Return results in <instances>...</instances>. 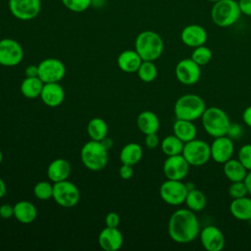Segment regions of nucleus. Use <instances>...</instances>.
I'll use <instances>...</instances> for the list:
<instances>
[{"label": "nucleus", "mask_w": 251, "mask_h": 251, "mask_svg": "<svg viewBox=\"0 0 251 251\" xmlns=\"http://www.w3.org/2000/svg\"><path fill=\"white\" fill-rule=\"evenodd\" d=\"M200 232V224L195 212L188 208L175 211L168 223L169 236L177 243H189Z\"/></svg>", "instance_id": "obj_1"}, {"label": "nucleus", "mask_w": 251, "mask_h": 251, "mask_svg": "<svg viewBox=\"0 0 251 251\" xmlns=\"http://www.w3.org/2000/svg\"><path fill=\"white\" fill-rule=\"evenodd\" d=\"M134 47L143 61L154 62L163 53L164 41L156 31L144 30L136 36Z\"/></svg>", "instance_id": "obj_2"}, {"label": "nucleus", "mask_w": 251, "mask_h": 251, "mask_svg": "<svg viewBox=\"0 0 251 251\" xmlns=\"http://www.w3.org/2000/svg\"><path fill=\"white\" fill-rule=\"evenodd\" d=\"M206 108V104L200 96L187 93L181 95L176 101L174 112L176 119L193 122L202 117Z\"/></svg>", "instance_id": "obj_3"}, {"label": "nucleus", "mask_w": 251, "mask_h": 251, "mask_svg": "<svg viewBox=\"0 0 251 251\" xmlns=\"http://www.w3.org/2000/svg\"><path fill=\"white\" fill-rule=\"evenodd\" d=\"M201 121L205 131L214 138L226 135L231 125L227 114L219 107L206 108Z\"/></svg>", "instance_id": "obj_4"}, {"label": "nucleus", "mask_w": 251, "mask_h": 251, "mask_svg": "<svg viewBox=\"0 0 251 251\" xmlns=\"http://www.w3.org/2000/svg\"><path fill=\"white\" fill-rule=\"evenodd\" d=\"M240 15L241 11L235 0H219L211 9L212 21L220 27H228L234 25Z\"/></svg>", "instance_id": "obj_5"}, {"label": "nucleus", "mask_w": 251, "mask_h": 251, "mask_svg": "<svg viewBox=\"0 0 251 251\" xmlns=\"http://www.w3.org/2000/svg\"><path fill=\"white\" fill-rule=\"evenodd\" d=\"M80 160L88 170L100 171L108 163V150L101 141L91 139L81 147Z\"/></svg>", "instance_id": "obj_6"}, {"label": "nucleus", "mask_w": 251, "mask_h": 251, "mask_svg": "<svg viewBox=\"0 0 251 251\" xmlns=\"http://www.w3.org/2000/svg\"><path fill=\"white\" fill-rule=\"evenodd\" d=\"M181 154L190 166L200 167L211 159V148L206 141L194 138L184 143Z\"/></svg>", "instance_id": "obj_7"}, {"label": "nucleus", "mask_w": 251, "mask_h": 251, "mask_svg": "<svg viewBox=\"0 0 251 251\" xmlns=\"http://www.w3.org/2000/svg\"><path fill=\"white\" fill-rule=\"evenodd\" d=\"M55 202L64 208H72L77 204L80 193L77 186L65 179L53 183V197Z\"/></svg>", "instance_id": "obj_8"}, {"label": "nucleus", "mask_w": 251, "mask_h": 251, "mask_svg": "<svg viewBox=\"0 0 251 251\" xmlns=\"http://www.w3.org/2000/svg\"><path fill=\"white\" fill-rule=\"evenodd\" d=\"M187 192V184L183 183L181 180L168 178L161 184L159 189L162 200L171 206H178L184 203Z\"/></svg>", "instance_id": "obj_9"}, {"label": "nucleus", "mask_w": 251, "mask_h": 251, "mask_svg": "<svg viewBox=\"0 0 251 251\" xmlns=\"http://www.w3.org/2000/svg\"><path fill=\"white\" fill-rule=\"evenodd\" d=\"M38 77L44 82H59L66 74V67L62 61L56 58H47L38 65Z\"/></svg>", "instance_id": "obj_10"}, {"label": "nucleus", "mask_w": 251, "mask_h": 251, "mask_svg": "<svg viewBox=\"0 0 251 251\" xmlns=\"http://www.w3.org/2000/svg\"><path fill=\"white\" fill-rule=\"evenodd\" d=\"M24 58L22 45L15 39L3 38L0 40V65L4 67H15Z\"/></svg>", "instance_id": "obj_11"}, {"label": "nucleus", "mask_w": 251, "mask_h": 251, "mask_svg": "<svg viewBox=\"0 0 251 251\" xmlns=\"http://www.w3.org/2000/svg\"><path fill=\"white\" fill-rule=\"evenodd\" d=\"M8 7L16 19L30 21L40 13L41 0H9Z\"/></svg>", "instance_id": "obj_12"}, {"label": "nucleus", "mask_w": 251, "mask_h": 251, "mask_svg": "<svg viewBox=\"0 0 251 251\" xmlns=\"http://www.w3.org/2000/svg\"><path fill=\"white\" fill-rule=\"evenodd\" d=\"M189 167L182 154L168 156L163 164V173L168 179L182 180L188 175Z\"/></svg>", "instance_id": "obj_13"}, {"label": "nucleus", "mask_w": 251, "mask_h": 251, "mask_svg": "<svg viewBox=\"0 0 251 251\" xmlns=\"http://www.w3.org/2000/svg\"><path fill=\"white\" fill-rule=\"evenodd\" d=\"M176 79L186 85L196 83L201 76V69L191 58L180 60L176 66Z\"/></svg>", "instance_id": "obj_14"}, {"label": "nucleus", "mask_w": 251, "mask_h": 251, "mask_svg": "<svg viewBox=\"0 0 251 251\" xmlns=\"http://www.w3.org/2000/svg\"><path fill=\"white\" fill-rule=\"evenodd\" d=\"M210 148L211 158L219 164H224L231 159L234 152L233 140L227 135L215 137Z\"/></svg>", "instance_id": "obj_15"}, {"label": "nucleus", "mask_w": 251, "mask_h": 251, "mask_svg": "<svg viewBox=\"0 0 251 251\" xmlns=\"http://www.w3.org/2000/svg\"><path fill=\"white\" fill-rule=\"evenodd\" d=\"M199 237L202 246L207 251H221L225 247V235L216 226H205L200 230Z\"/></svg>", "instance_id": "obj_16"}, {"label": "nucleus", "mask_w": 251, "mask_h": 251, "mask_svg": "<svg viewBox=\"0 0 251 251\" xmlns=\"http://www.w3.org/2000/svg\"><path fill=\"white\" fill-rule=\"evenodd\" d=\"M207 38L208 34L206 29L196 24H191L184 26L180 32V39L182 43L192 48L204 45Z\"/></svg>", "instance_id": "obj_17"}, {"label": "nucleus", "mask_w": 251, "mask_h": 251, "mask_svg": "<svg viewBox=\"0 0 251 251\" xmlns=\"http://www.w3.org/2000/svg\"><path fill=\"white\" fill-rule=\"evenodd\" d=\"M124 242L122 232L118 227H104L98 235V243L100 247L105 251H117Z\"/></svg>", "instance_id": "obj_18"}, {"label": "nucleus", "mask_w": 251, "mask_h": 251, "mask_svg": "<svg viewBox=\"0 0 251 251\" xmlns=\"http://www.w3.org/2000/svg\"><path fill=\"white\" fill-rule=\"evenodd\" d=\"M39 97L46 106L57 107L64 101L65 91L59 82H47L43 84Z\"/></svg>", "instance_id": "obj_19"}, {"label": "nucleus", "mask_w": 251, "mask_h": 251, "mask_svg": "<svg viewBox=\"0 0 251 251\" xmlns=\"http://www.w3.org/2000/svg\"><path fill=\"white\" fill-rule=\"evenodd\" d=\"M70 174L71 165L63 158L55 159L48 165L47 176L53 183L68 179Z\"/></svg>", "instance_id": "obj_20"}, {"label": "nucleus", "mask_w": 251, "mask_h": 251, "mask_svg": "<svg viewBox=\"0 0 251 251\" xmlns=\"http://www.w3.org/2000/svg\"><path fill=\"white\" fill-rule=\"evenodd\" d=\"M142 61L135 50H125L118 56L117 64L123 72L132 74L137 72Z\"/></svg>", "instance_id": "obj_21"}, {"label": "nucleus", "mask_w": 251, "mask_h": 251, "mask_svg": "<svg viewBox=\"0 0 251 251\" xmlns=\"http://www.w3.org/2000/svg\"><path fill=\"white\" fill-rule=\"evenodd\" d=\"M229 211L233 218L239 221H251V196L232 199Z\"/></svg>", "instance_id": "obj_22"}, {"label": "nucleus", "mask_w": 251, "mask_h": 251, "mask_svg": "<svg viewBox=\"0 0 251 251\" xmlns=\"http://www.w3.org/2000/svg\"><path fill=\"white\" fill-rule=\"evenodd\" d=\"M136 125L138 129L144 133H156L160 128V121L158 116L152 111H143L141 112L137 119Z\"/></svg>", "instance_id": "obj_23"}, {"label": "nucleus", "mask_w": 251, "mask_h": 251, "mask_svg": "<svg viewBox=\"0 0 251 251\" xmlns=\"http://www.w3.org/2000/svg\"><path fill=\"white\" fill-rule=\"evenodd\" d=\"M37 216L35 206L26 200H22L14 205V217L22 224L32 223Z\"/></svg>", "instance_id": "obj_24"}, {"label": "nucleus", "mask_w": 251, "mask_h": 251, "mask_svg": "<svg viewBox=\"0 0 251 251\" xmlns=\"http://www.w3.org/2000/svg\"><path fill=\"white\" fill-rule=\"evenodd\" d=\"M174 134L177 136L182 142H188L196 138L197 128L193 122L187 120L176 119L173 126Z\"/></svg>", "instance_id": "obj_25"}, {"label": "nucleus", "mask_w": 251, "mask_h": 251, "mask_svg": "<svg viewBox=\"0 0 251 251\" xmlns=\"http://www.w3.org/2000/svg\"><path fill=\"white\" fill-rule=\"evenodd\" d=\"M223 172L226 177L230 180V182L244 180L248 173L246 168L240 163L238 159L235 160L232 158L224 163Z\"/></svg>", "instance_id": "obj_26"}, {"label": "nucleus", "mask_w": 251, "mask_h": 251, "mask_svg": "<svg viewBox=\"0 0 251 251\" xmlns=\"http://www.w3.org/2000/svg\"><path fill=\"white\" fill-rule=\"evenodd\" d=\"M142 155V147L135 142H130L122 148L120 152V160L123 164L133 166L141 160Z\"/></svg>", "instance_id": "obj_27"}, {"label": "nucleus", "mask_w": 251, "mask_h": 251, "mask_svg": "<svg viewBox=\"0 0 251 251\" xmlns=\"http://www.w3.org/2000/svg\"><path fill=\"white\" fill-rule=\"evenodd\" d=\"M43 84L44 82L38 76H33V77L25 76L20 86L21 92L26 98H29V99L37 98L40 96Z\"/></svg>", "instance_id": "obj_28"}, {"label": "nucleus", "mask_w": 251, "mask_h": 251, "mask_svg": "<svg viewBox=\"0 0 251 251\" xmlns=\"http://www.w3.org/2000/svg\"><path fill=\"white\" fill-rule=\"evenodd\" d=\"M86 131L90 139L101 141L108 133L107 123L102 118H93L88 122Z\"/></svg>", "instance_id": "obj_29"}, {"label": "nucleus", "mask_w": 251, "mask_h": 251, "mask_svg": "<svg viewBox=\"0 0 251 251\" xmlns=\"http://www.w3.org/2000/svg\"><path fill=\"white\" fill-rule=\"evenodd\" d=\"M184 203L186 207L191 211L200 212L205 208L207 199L205 194L201 190L194 187L188 190Z\"/></svg>", "instance_id": "obj_30"}, {"label": "nucleus", "mask_w": 251, "mask_h": 251, "mask_svg": "<svg viewBox=\"0 0 251 251\" xmlns=\"http://www.w3.org/2000/svg\"><path fill=\"white\" fill-rule=\"evenodd\" d=\"M184 146V142H182L177 136L175 134L168 135L163 138L161 141V149L163 153L167 156L178 155L182 153Z\"/></svg>", "instance_id": "obj_31"}, {"label": "nucleus", "mask_w": 251, "mask_h": 251, "mask_svg": "<svg viewBox=\"0 0 251 251\" xmlns=\"http://www.w3.org/2000/svg\"><path fill=\"white\" fill-rule=\"evenodd\" d=\"M136 73L142 81L151 82L156 78L158 71L153 61H142Z\"/></svg>", "instance_id": "obj_32"}, {"label": "nucleus", "mask_w": 251, "mask_h": 251, "mask_svg": "<svg viewBox=\"0 0 251 251\" xmlns=\"http://www.w3.org/2000/svg\"><path fill=\"white\" fill-rule=\"evenodd\" d=\"M212 50L209 47L205 46V44L195 47L191 54V59L200 67L207 65L212 60Z\"/></svg>", "instance_id": "obj_33"}, {"label": "nucleus", "mask_w": 251, "mask_h": 251, "mask_svg": "<svg viewBox=\"0 0 251 251\" xmlns=\"http://www.w3.org/2000/svg\"><path fill=\"white\" fill-rule=\"evenodd\" d=\"M33 193L39 200H48L53 197V184L46 180L39 181L34 185Z\"/></svg>", "instance_id": "obj_34"}, {"label": "nucleus", "mask_w": 251, "mask_h": 251, "mask_svg": "<svg viewBox=\"0 0 251 251\" xmlns=\"http://www.w3.org/2000/svg\"><path fill=\"white\" fill-rule=\"evenodd\" d=\"M61 1L67 9L75 13L84 12L92 4V0H61Z\"/></svg>", "instance_id": "obj_35"}, {"label": "nucleus", "mask_w": 251, "mask_h": 251, "mask_svg": "<svg viewBox=\"0 0 251 251\" xmlns=\"http://www.w3.org/2000/svg\"><path fill=\"white\" fill-rule=\"evenodd\" d=\"M227 192H228V195L232 199L240 198V197L248 195V190H247V187H246V184H245L244 180L231 182L230 185L227 188Z\"/></svg>", "instance_id": "obj_36"}, {"label": "nucleus", "mask_w": 251, "mask_h": 251, "mask_svg": "<svg viewBox=\"0 0 251 251\" xmlns=\"http://www.w3.org/2000/svg\"><path fill=\"white\" fill-rule=\"evenodd\" d=\"M238 160L247 171H251V144L247 143L240 147L238 150Z\"/></svg>", "instance_id": "obj_37"}, {"label": "nucleus", "mask_w": 251, "mask_h": 251, "mask_svg": "<svg viewBox=\"0 0 251 251\" xmlns=\"http://www.w3.org/2000/svg\"><path fill=\"white\" fill-rule=\"evenodd\" d=\"M120 216L115 212H109L105 217V225L109 227H118L120 225Z\"/></svg>", "instance_id": "obj_38"}, {"label": "nucleus", "mask_w": 251, "mask_h": 251, "mask_svg": "<svg viewBox=\"0 0 251 251\" xmlns=\"http://www.w3.org/2000/svg\"><path fill=\"white\" fill-rule=\"evenodd\" d=\"M159 143H160V140L157 135V132L145 134V145L147 148L154 149L159 145Z\"/></svg>", "instance_id": "obj_39"}, {"label": "nucleus", "mask_w": 251, "mask_h": 251, "mask_svg": "<svg viewBox=\"0 0 251 251\" xmlns=\"http://www.w3.org/2000/svg\"><path fill=\"white\" fill-rule=\"evenodd\" d=\"M119 175L123 179H129L133 175L132 166L123 164V166L119 170Z\"/></svg>", "instance_id": "obj_40"}, {"label": "nucleus", "mask_w": 251, "mask_h": 251, "mask_svg": "<svg viewBox=\"0 0 251 251\" xmlns=\"http://www.w3.org/2000/svg\"><path fill=\"white\" fill-rule=\"evenodd\" d=\"M14 216V206L10 204H3L0 206V217L2 219H10Z\"/></svg>", "instance_id": "obj_41"}, {"label": "nucleus", "mask_w": 251, "mask_h": 251, "mask_svg": "<svg viewBox=\"0 0 251 251\" xmlns=\"http://www.w3.org/2000/svg\"><path fill=\"white\" fill-rule=\"evenodd\" d=\"M241 134H242V128H241L240 125H238V124H231L226 135L229 136L231 139H233V138L236 139Z\"/></svg>", "instance_id": "obj_42"}, {"label": "nucleus", "mask_w": 251, "mask_h": 251, "mask_svg": "<svg viewBox=\"0 0 251 251\" xmlns=\"http://www.w3.org/2000/svg\"><path fill=\"white\" fill-rule=\"evenodd\" d=\"M238 5L241 14L251 17V0H239Z\"/></svg>", "instance_id": "obj_43"}, {"label": "nucleus", "mask_w": 251, "mask_h": 251, "mask_svg": "<svg viewBox=\"0 0 251 251\" xmlns=\"http://www.w3.org/2000/svg\"><path fill=\"white\" fill-rule=\"evenodd\" d=\"M242 119H243V122L244 124L251 127V105L246 107L242 113Z\"/></svg>", "instance_id": "obj_44"}, {"label": "nucleus", "mask_w": 251, "mask_h": 251, "mask_svg": "<svg viewBox=\"0 0 251 251\" xmlns=\"http://www.w3.org/2000/svg\"><path fill=\"white\" fill-rule=\"evenodd\" d=\"M25 76H28V77L38 76V68H37V66L30 65V66L26 67L25 70Z\"/></svg>", "instance_id": "obj_45"}, {"label": "nucleus", "mask_w": 251, "mask_h": 251, "mask_svg": "<svg viewBox=\"0 0 251 251\" xmlns=\"http://www.w3.org/2000/svg\"><path fill=\"white\" fill-rule=\"evenodd\" d=\"M244 182L246 184L247 190H248V195L251 196V171H249L246 175V177L244 179Z\"/></svg>", "instance_id": "obj_46"}, {"label": "nucleus", "mask_w": 251, "mask_h": 251, "mask_svg": "<svg viewBox=\"0 0 251 251\" xmlns=\"http://www.w3.org/2000/svg\"><path fill=\"white\" fill-rule=\"evenodd\" d=\"M7 192V188H6V184L4 182V180L0 177V199L6 195Z\"/></svg>", "instance_id": "obj_47"}, {"label": "nucleus", "mask_w": 251, "mask_h": 251, "mask_svg": "<svg viewBox=\"0 0 251 251\" xmlns=\"http://www.w3.org/2000/svg\"><path fill=\"white\" fill-rule=\"evenodd\" d=\"M101 142H102V144L106 147V149L107 150H109L111 147H112V145H113V141H112V139L111 138H109V137H105L104 139H102L101 140Z\"/></svg>", "instance_id": "obj_48"}, {"label": "nucleus", "mask_w": 251, "mask_h": 251, "mask_svg": "<svg viewBox=\"0 0 251 251\" xmlns=\"http://www.w3.org/2000/svg\"><path fill=\"white\" fill-rule=\"evenodd\" d=\"M2 160H3V154H2V152H1V150H0V164H1Z\"/></svg>", "instance_id": "obj_49"}, {"label": "nucleus", "mask_w": 251, "mask_h": 251, "mask_svg": "<svg viewBox=\"0 0 251 251\" xmlns=\"http://www.w3.org/2000/svg\"><path fill=\"white\" fill-rule=\"evenodd\" d=\"M207 1H210V2H213V3H215V2H217V1H219V0H207Z\"/></svg>", "instance_id": "obj_50"}]
</instances>
